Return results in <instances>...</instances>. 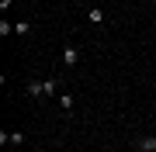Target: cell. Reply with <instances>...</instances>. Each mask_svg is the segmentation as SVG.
<instances>
[{
	"instance_id": "cell-9",
	"label": "cell",
	"mask_w": 156,
	"mask_h": 152,
	"mask_svg": "<svg viewBox=\"0 0 156 152\" xmlns=\"http://www.w3.org/2000/svg\"><path fill=\"white\" fill-rule=\"evenodd\" d=\"M11 31H14V24H11V21H0V35H4V38H7Z\"/></svg>"
},
{
	"instance_id": "cell-4",
	"label": "cell",
	"mask_w": 156,
	"mask_h": 152,
	"mask_svg": "<svg viewBox=\"0 0 156 152\" xmlns=\"http://www.w3.org/2000/svg\"><path fill=\"white\" fill-rule=\"evenodd\" d=\"M59 93V76H49L45 79V97H56Z\"/></svg>"
},
{
	"instance_id": "cell-2",
	"label": "cell",
	"mask_w": 156,
	"mask_h": 152,
	"mask_svg": "<svg viewBox=\"0 0 156 152\" xmlns=\"http://www.w3.org/2000/svg\"><path fill=\"white\" fill-rule=\"evenodd\" d=\"M24 90H28V97H35V100H45V79H31Z\"/></svg>"
},
{
	"instance_id": "cell-5",
	"label": "cell",
	"mask_w": 156,
	"mask_h": 152,
	"mask_svg": "<svg viewBox=\"0 0 156 152\" xmlns=\"http://www.w3.org/2000/svg\"><path fill=\"white\" fill-rule=\"evenodd\" d=\"M87 17H90V24H104V21H108L101 7H90V11H87Z\"/></svg>"
},
{
	"instance_id": "cell-1",
	"label": "cell",
	"mask_w": 156,
	"mask_h": 152,
	"mask_svg": "<svg viewBox=\"0 0 156 152\" xmlns=\"http://www.w3.org/2000/svg\"><path fill=\"white\" fill-rule=\"evenodd\" d=\"M76 62H80V49H76V45H62V66L73 69Z\"/></svg>"
},
{
	"instance_id": "cell-10",
	"label": "cell",
	"mask_w": 156,
	"mask_h": 152,
	"mask_svg": "<svg viewBox=\"0 0 156 152\" xmlns=\"http://www.w3.org/2000/svg\"><path fill=\"white\" fill-rule=\"evenodd\" d=\"M14 4V0H0V7H4V11H7V7H11Z\"/></svg>"
},
{
	"instance_id": "cell-7",
	"label": "cell",
	"mask_w": 156,
	"mask_h": 152,
	"mask_svg": "<svg viewBox=\"0 0 156 152\" xmlns=\"http://www.w3.org/2000/svg\"><path fill=\"white\" fill-rule=\"evenodd\" d=\"M14 31H17V35H28V31H31V21H17Z\"/></svg>"
},
{
	"instance_id": "cell-8",
	"label": "cell",
	"mask_w": 156,
	"mask_h": 152,
	"mask_svg": "<svg viewBox=\"0 0 156 152\" xmlns=\"http://www.w3.org/2000/svg\"><path fill=\"white\" fill-rule=\"evenodd\" d=\"M11 145H24V131H11Z\"/></svg>"
},
{
	"instance_id": "cell-6",
	"label": "cell",
	"mask_w": 156,
	"mask_h": 152,
	"mask_svg": "<svg viewBox=\"0 0 156 152\" xmlns=\"http://www.w3.org/2000/svg\"><path fill=\"white\" fill-rule=\"evenodd\" d=\"M73 104H76V100H73V93L62 90V93H59V107H62V111H73Z\"/></svg>"
},
{
	"instance_id": "cell-3",
	"label": "cell",
	"mask_w": 156,
	"mask_h": 152,
	"mask_svg": "<svg viewBox=\"0 0 156 152\" xmlns=\"http://www.w3.org/2000/svg\"><path fill=\"white\" fill-rule=\"evenodd\" d=\"M135 152H156V135H142V138H135Z\"/></svg>"
},
{
	"instance_id": "cell-11",
	"label": "cell",
	"mask_w": 156,
	"mask_h": 152,
	"mask_svg": "<svg viewBox=\"0 0 156 152\" xmlns=\"http://www.w3.org/2000/svg\"><path fill=\"white\" fill-rule=\"evenodd\" d=\"M153 7H156V0H153Z\"/></svg>"
}]
</instances>
